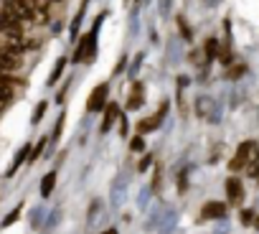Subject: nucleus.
Masks as SVG:
<instances>
[{
  "instance_id": "nucleus-11",
  "label": "nucleus",
  "mask_w": 259,
  "mask_h": 234,
  "mask_svg": "<svg viewBox=\"0 0 259 234\" xmlns=\"http://www.w3.org/2000/svg\"><path fill=\"white\" fill-rule=\"evenodd\" d=\"M219 49H221V44L216 41V38H208L206 41V59L211 61V59H219Z\"/></svg>"
},
{
  "instance_id": "nucleus-26",
  "label": "nucleus",
  "mask_w": 259,
  "mask_h": 234,
  "mask_svg": "<svg viewBox=\"0 0 259 234\" xmlns=\"http://www.w3.org/2000/svg\"><path fill=\"white\" fill-rule=\"evenodd\" d=\"M6 31V16H3V11H0V33Z\"/></svg>"
},
{
  "instance_id": "nucleus-4",
  "label": "nucleus",
  "mask_w": 259,
  "mask_h": 234,
  "mask_svg": "<svg viewBox=\"0 0 259 234\" xmlns=\"http://www.w3.org/2000/svg\"><path fill=\"white\" fill-rule=\"evenodd\" d=\"M226 193H229V204L241 206V201H244V186H241V181L236 176L226 178Z\"/></svg>"
},
{
  "instance_id": "nucleus-2",
  "label": "nucleus",
  "mask_w": 259,
  "mask_h": 234,
  "mask_svg": "<svg viewBox=\"0 0 259 234\" xmlns=\"http://www.w3.org/2000/svg\"><path fill=\"white\" fill-rule=\"evenodd\" d=\"M107 94H109V84H107V82L97 84V87L92 89L89 99H87V109H89V112H102V109L107 107Z\"/></svg>"
},
{
  "instance_id": "nucleus-15",
  "label": "nucleus",
  "mask_w": 259,
  "mask_h": 234,
  "mask_svg": "<svg viewBox=\"0 0 259 234\" xmlns=\"http://www.w3.org/2000/svg\"><path fill=\"white\" fill-rule=\"evenodd\" d=\"M18 216H21V206H16V209L11 211V216H6V219H3V226L8 229L11 224H16V221H18Z\"/></svg>"
},
{
  "instance_id": "nucleus-25",
  "label": "nucleus",
  "mask_w": 259,
  "mask_h": 234,
  "mask_svg": "<svg viewBox=\"0 0 259 234\" xmlns=\"http://www.w3.org/2000/svg\"><path fill=\"white\" fill-rule=\"evenodd\" d=\"M170 3H173V0H163V3H160V13H168Z\"/></svg>"
},
{
  "instance_id": "nucleus-17",
  "label": "nucleus",
  "mask_w": 259,
  "mask_h": 234,
  "mask_svg": "<svg viewBox=\"0 0 259 234\" xmlns=\"http://www.w3.org/2000/svg\"><path fill=\"white\" fill-rule=\"evenodd\" d=\"M44 112H46V102H38V104H36V109H33V117H31V123H38L41 117H44Z\"/></svg>"
},
{
  "instance_id": "nucleus-5",
  "label": "nucleus",
  "mask_w": 259,
  "mask_h": 234,
  "mask_svg": "<svg viewBox=\"0 0 259 234\" xmlns=\"http://www.w3.org/2000/svg\"><path fill=\"white\" fill-rule=\"evenodd\" d=\"M226 214V204L224 201H208L201 209V219H221Z\"/></svg>"
},
{
  "instance_id": "nucleus-22",
  "label": "nucleus",
  "mask_w": 259,
  "mask_h": 234,
  "mask_svg": "<svg viewBox=\"0 0 259 234\" xmlns=\"http://www.w3.org/2000/svg\"><path fill=\"white\" fill-rule=\"evenodd\" d=\"M249 176H251V178H259V161H254V163L249 166Z\"/></svg>"
},
{
  "instance_id": "nucleus-9",
  "label": "nucleus",
  "mask_w": 259,
  "mask_h": 234,
  "mask_svg": "<svg viewBox=\"0 0 259 234\" xmlns=\"http://www.w3.org/2000/svg\"><path fill=\"white\" fill-rule=\"evenodd\" d=\"M31 150H33V148H31V145H23V148H21V150H18V155H16V161H13V166H11V171H8V176H13V173H16V171H18V166H21V163H23V161H26V158H31V155H28V153H31Z\"/></svg>"
},
{
  "instance_id": "nucleus-13",
  "label": "nucleus",
  "mask_w": 259,
  "mask_h": 234,
  "mask_svg": "<svg viewBox=\"0 0 259 234\" xmlns=\"http://www.w3.org/2000/svg\"><path fill=\"white\" fill-rule=\"evenodd\" d=\"M130 150H133V153H143V150H145V140H143V135H135L133 140H130Z\"/></svg>"
},
{
  "instance_id": "nucleus-6",
  "label": "nucleus",
  "mask_w": 259,
  "mask_h": 234,
  "mask_svg": "<svg viewBox=\"0 0 259 234\" xmlns=\"http://www.w3.org/2000/svg\"><path fill=\"white\" fill-rule=\"evenodd\" d=\"M145 84L143 82H135L133 84V94H130V99H127V109H140L143 104H145Z\"/></svg>"
},
{
  "instance_id": "nucleus-24",
  "label": "nucleus",
  "mask_w": 259,
  "mask_h": 234,
  "mask_svg": "<svg viewBox=\"0 0 259 234\" xmlns=\"http://www.w3.org/2000/svg\"><path fill=\"white\" fill-rule=\"evenodd\" d=\"M150 163H153V158H150V155H145V158H143V163H140V173H145V171L150 168Z\"/></svg>"
},
{
  "instance_id": "nucleus-10",
  "label": "nucleus",
  "mask_w": 259,
  "mask_h": 234,
  "mask_svg": "<svg viewBox=\"0 0 259 234\" xmlns=\"http://www.w3.org/2000/svg\"><path fill=\"white\" fill-rule=\"evenodd\" d=\"M64 66H66V59H64V56H61V59H59V61H56V64H54V71H51V76H49V87H51V84H56V82H59V76H61V74H64Z\"/></svg>"
},
{
  "instance_id": "nucleus-1",
  "label": "nucleus",
  "mask_w": 259,
  "mask_h": 234,
  "mask_svg": "<svg viewBox=\"0 0 259 234\" xmlns=\"http://www.w3.org/2000/svg\"><path fill=\"white\" fill-rule=\"evenodd\" d=\"M254 161H259V145H256L254 140H246V143H241V145L236 148V155H234V161L229 163V168H231V171H239V168L251 166Z\"/></svg>"
},
{
  "instance_id": "nucleus-21",
  "label": "nucleus",
  "mask_w": 259,
  "mask_h": 234,
  "mask_svg": "<svg viewBox=\"0 0 259 234\" xmlns=\"http://www.w3.org/2000/svg\"><path fill=\"white\" fill-rule=\"evenodd\" d=\"M44 145H46V140H41V143H38V145L33 148V153H31V158H28V161H36V158L41 155V150H44Z\"/></svg>"
},
{
  "instance_id": "nucleus-30",
  "label": "nucleus",
  "mask_w": 259,
  "mask_h": 234,
  "mask_svg": "<svg viewBox=\"0 0 259 234\" xmlns=\"http://www.w3.org/2000/svg\"><path fill=\"white\" fill-rule=\"evenodd\" d=\"M49 3H51V0H49Z\"/></svg>"
},
{
  "instance_id": "nucleus-27",
  "label": "nucleus",
  "mask_w": 259,
  "mask_h": 234,
  "mask_svg": "<svg viewBox=\"0 0 259 234\" xmlns=\"http://www.w3.org/2000/svg\"><path fill=\"white\" fill-rule=\"evenodd\" d=\"M102 234H119V231H117V229L112 226V229H107V231H102Z\"/></svg>"
},
{
  "instance_id": "nucleus-19",
  "label": "nucleus",
  "mask_w": 259,
  "mask_h": 234,
  "mask_svg": "<svg viewBox=\"0 0 259 234\" xmlns=\"http://www.w3.org/2000/svg\"><path fill=\"white\" fill-rule=\"evenodd\" d=\"M124 66H127V56H122V59L114 64V71H112V74H114V76H119V74L124 71Z\"/></svg>"
},
{
  "instance_id": "nucleus-8",
  "label": "nucleus",
  "mask_w": 259,
  "mask_h": 234,
  "mask_svg": "<svg viewBox=\"0 0 259 234\" xmlns=\"http://www.w3.org/2000/svg\"><path fill=\"white\" fill-rule=\"evenodd\" d=\"M54 188H56V171H51V173H46V176L41 178V196L49 199V196L54 193Z\"/></svg>"
},
{
  "instance_id": "nucleus-7",
  "label": "nucleus",
  "mask_w": 259,
  "mask_h": 234,
  "mask_svg": "<svg viewBox=\"0 0 259 234\" xmlns=\"http://www.w3.org/2000/svg\"><path fill=\"white\" fill-rule=\"evenodd\" d=\"M160 123H163V117H160V114L145 117V120H140V123H138V135H145V133L158 130V128H160Z\"/></svg>"
},
{
  "instance_id": "nucleus-18",
  "label": "nucleus",
  "mask_w": 259,
  "mask_h": 234,
  "mask_svg": "<svg viewBox=\"0 0 259 234\" xmlns=\"http://www.w3.org/2000/svg\"><path fill=\"white\" fill-rule=\"evenodd\" d=\"M219 61H221V64H229V61H231V51H229V46H221V49H219Z\"/></svg>"
},
{
  "instance_id": "nucleus-20",
  "label": "nucleus",
  "mask_w": 259,
  "mask_h": 234,
  "mask_svg": "<svg viewBox=\"0 0 259 234\" xmlns=\"http://www.w3.org/2000/svg\"><path fill=\"white\" fill-rule=\"evenodd\" d=\"M143 59H145L143 54H138V56H135V61H133V69H130V74H133V76H135V71L140 69V64H143Z\"/></svg>"
},
{
  "instance_id": "nucleus-14",
  "label": "nucleus",
  "mask_w": 259,
  "mask_h": 234,
  "mask_svg": "<svg viewBox=\"0 0 259 234\" xmlns=\"http://www.w3.org/2000/svg\"><path fill=\"white\" fill-rule=\"evenodd\" d=\"M211 107H213V104H211V99H206V97L196 102V109H198V114H208V109H211Z\"/></svg>"
},
{
  "instance_id": "nucleus-23",
  "label": "nucleus",
  "mask_w": 259,
  "mask_h": 234,
  "mask_svg": "<svg viewBox=\"0 0 259 234\" xmlns=\"http://www.w3.org/2000/svg\"><path fill=\"white\" fill-rule=\"evenodd\" d=\"M244 69H246V66H244V64H241V66H234V69H231V74H229V76H231V79H236V76H241V74H244Z\"/></svg>"
},
{
  "instance_id": "nucleus-28",
  "label": "nucleus",
  "mask_w": 259,
  "mask_h": 234,
  "mask_svg": "<svg viewBox=\"0 0 259 234\" xmlns=\"http://www.w3.org/2000/svg\"><path fill=\"white\" fill-rule=\"evenodd\" d=\"M254 226H256V229H259V214H256V219H254Z\"/></svg>"
},
{
  "instance_id": "nucleus-3",
  "label": "nucleus",
  "mask_w": 259,
  "mask_h": 234,
  "mask_svg": "<svg viewBox=\"0 0 259 234\" xmlns=\"http://www.w3.org/2000/svg\"><path fill=\"white\" fill-rule=\"evenodd\" d=\"M104 112V117H102V125H99V133L104 135V133H109L112 130V125L122 117V112H119V104L117 102H107V107L102 109Z\"/></svg>"
},
{
  "instance_id": "nucleus-29",
  "label": "nucleus",
  "mask_w": 259,
  "mask_h": 234,
  "mask_svg": "<svg viewBox=\"0 0 259 234\" xmlns=\"http://www.w3.org/2000/svg\"><path fill=\"white\" fill-rule=\"evenodd\" d=\"M87 3H89V0H84V6H87Z\"/></svg>"
},
{
  "instance_id": "nucleus-16",
  "label": "nucleus",
  "mask_w": 259,
  "mask_h": 234,
  "mask_svg": "<svg viewBox=\"0 0 259 234\" xmlns=\"http://www.w3.org/2000/svg\"><path fill=\"white\" fill-rule=\"evenodd\" d=\"M178 28H181V33H183L186 41H193V33H191V28H188V23L183 18H178Z\"/></svg>"
},
{
  "instance_id": "nucleus-12",
  "label": "nucleus",
  "mask_w": 259,
  "mask_h": 234,
  "mask_svg": "<svg viewBox=\"0 0 259 234\" xmlns=\"http://www.w3.org/2000/svg\"><path fill=\"white\" fill-rule=\"evenodd\" d=\"M254 219H256V216H254V211H251V209H241V211H239V221H241L244 226L254 224Z\"/></svg>"
}]
</instances>
